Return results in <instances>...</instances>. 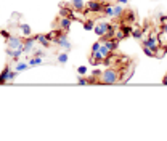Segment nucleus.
<instances>
[{"label":"nucleus","instance_id":"1","mask_svg":"<svg viewBox=\"0 0 167 141\" xmlns=\"http://www.w3.org/2000/svg\"><path fill=\"white\" fill-rule=\"evenodd\" d=\"M119 80V74L114 69H106L101 72V84H116Z\"/></svg>","mask_w":167,"mask_h":141},{"label":"nucleus","instance_id":"2","mask_svg":"<svg viewBox=\"0 0 167 141\" xmlns=\"http://www.w3.org/2000/svg\"><path fill=\"white\" fill-rule=\"evenodd\" d=\"M55 42L58 43V47L63 48V50H71V42L68 40V37L64 35V34H60V35H58V39L55 40Z\"/></svg>","mask_w":167,"mask_h":141},{"label":"nucleus","instance_id":"3","mask_svg":"<svg viewBox=\"0 0 167 141\" xmlns=\"http://www.w3.org/2000/svg\"><path fill=\"white\" fill-rule=\"evenodd\" d=\"M6 40H8V48H11V50H15V48H24V42H23V40H19L18 37L10 35Z\"/></svg>","mask_w":167,"mask_h":141},{"label":"nucleus","instance_id":"4","mask_svg":"<svg viewBox=\"0 0 167 141\" xmlns=\"http://www.w3.org/2000/svg\"><path fill=\"white\" fill-rule=\"evenodd\" d=\"M109 27H111V24H109V23H100V24H97V26H95V32H97V35L104 37Z\"/></svg>","mask_w":167,"mask_h":141},{"label":"nucleus","instance_id":"5","mask_svg":"<svg viewBox=\"0 0 167 141\" xmlns=\"http://www.w3.org/2000/svg\"><path fill=\"white\" fill-rule=\"evenodd\" d=\"M143 45L151 48V50L156 53V51H158V39H156V35H151V37H148L146 40H143Z\"/></svg>","mask_w":167,"mask_h":141},{"label":"nucleus","instance_id":"6","mask_svg":"<svg viewBox=\"0 0 167 141\" xmlns=\"http://www.w3.org/2000/svg\"><path fill=\"white\" fill-rule=\"evenodd\" d=\"M24 53V48H15V50H11V48H6V55H8L10 58H13V60H19V56Z\"/></svg>","mask_w":167,"mask_h":141},{"label":"nucleus","instance_id":"7","mask_svg":"<svg viewBox=\"0 0 167 141\" xmlns=\"http://www.w3.org/2000/svg\"><path fill=\"white\" fill-rule=\"evenodd\" d=\"M88 11H93V13L103 11V5H101L100 0H93V2H88Z\"/></svg>","mask_w":167,"mask_h":141},{"label":"nucleus","instance_id":"8","mask_svg":"<svg viewBox=\"0 0 167 141\" xmlns=\"http://www.w3.org/2000/svg\"><path fill=\"white\" fill-rule=\"evenodd\" d=\"M36 40H37V42H39L42 47H50V37H48V35L39 34V35H36Z\"/></svg>","mask_w":167,"mask_h":141},{"label":"nucleus","instance_id":"9","mask_svg":"<svg viewBox=\"0 0 167 141\" xmlns=\"http://www.w3.org/2000/svg\"><path fill=\"white\" fill-rule=\"evenodd\" d=\"M71 23H72V19L71 18H61L60 19V29L61 30H69V27H71Z\"/></svg>","mask_w":167,"mask_h":141},{"label":"nucleus","instance_id":"10","mask_svg":"<svg viewBox=\"0 0 167 141\" xmlns=\"http://www.w3.org/2000/svg\"><path fill=\"white\" fill-rule=\"evenodd\" d=\"M71 6L74 10H77V11H82L85 8V2L84 0H71Z\"/></svg>","mask_w":167,"mask_h":141},{"label":"nucleus","instance_id":"11","mask_svg":"<svg viewBox=\"0 0 167 141\" xmlns=\"http://www.w3.org/2000/svg\"><path fill=\"white\" fill-rule=\"evenodd\" d=\"M34 43H36V37H32V39H28L24 42V53H29L31 50L34 48Z\"/></svg>","mask_w":167,"mask_h":141},{"label":"nucleus","instance_id":"12","mask_svg":"<svg viewBox=\"0 0 167 141\" xmlns=\"http://www.w3.org/2000/svg\"><path fill=\"white\" fill-rule=\"evenodd\" d=\"M10 69H11V67H10V66H6L5 69L2 71V74H0V85H2V84H5V82H6V77H8V72H10Z\"/></svg>","mask_w":167,"mask_h":141},{"label":"nucleus","instance_id":"13","mask_svg":"<svg viewBox=\"0 0 167 141\" xmlns=\"http://www.w3.org/2000/svg\"><path fill=\"white\" fill-rule=\"evenodd\" d=\"M122 15H124V8H122L121 3H117V5L114 6V18H121Z\"/></svg>","mask_w":167,"mask_h":141},{"label":"nucleus","instance_id":"14","mask_svg":"<svg viewBox=\"0 0 167 141\" xmlns=\"http://www.w3.org/2000/svg\"><path fill=\"white\" fill-rule=\"evenodd\" d=\"M28 69H29V64L28 63H18L15 66V71L18 72V74H19V72H23V71H28Z\"/></svg>","mask_w":167,"mask_h":141},{"label":"nucleus","instance_id":"15","mask_svg":"<svg viewBox=\"0 0 167 141\" xmlns=\"http://www.w3.org/2000/svg\"><path fill=\"white\" fill-rule=\"evenodd\" d=\"M103 11H104V15H108L109 18H114V6L106 5V6H103Z\"/></svg>","mask_w":167,"mask_h":141},{"label":"nucleus","instance_id":"16","mask_svg":"<svg viewBox=\"0 0 167 141\" xmlns=\"http://www.w3.org/2000/svg\"><path fill=\"white\" fill-rule=\"evenodd\" d=\"M141 35H143V32L138 29V27H134V30H132V37H134L135 40H141Z\"/></svg>","mask_w":167,"mask_h":141},{"label":"nucleus","instance_id":"17","mask_svg":"<svg viewBox=\"0 0 167 141\" xmlns=\"http://www.w3.org/2000/svg\"><path fill=\"white\" fill-rule=\"evenodd\" d=\"M100 53L103 55V58H106V56H109V55H111V51L108 50V47L104 45L103 42H101V47H100Z\"/></svg>","mask_w":167,"mask_h":141},{"label":"nucleus","instance_id":"18","mask_svg":"<svg viewBox=\"0 0 167 141\" xmlns=\"http://www.w3.org/2000/svg\"><path fill=\"white\" fill-rule=\"evenodd\" d=\"M28 64H29V66H39V64H42V58H39V56H36V58H31Z\"/></svg>","mask_w":167,"mask_h":141},{"label":"nucleus","instance_id":"19","mask_svg":"<svg viewBox=\"0 0 167 141\" xmlns=\"http://www.w3.org/2000/svg\"><path fill=\"white\" fill-rule=\"evenodd\" d=\"M58 63H60V64H66L68 63V53H60V55H58Z\"/></svg>","mask_w":167,"mask_h":141},{"label":"nucleus","instance_id":"20","mask_svg":"<svg viewBox=\"0 0 167 141\" xmlns=\"http://www.w3.org/2000/svg\"><path fill=\"white\" fill-rule=\"evenodd\" d=\"M132 30H134V26H130V24H125V26H122V32H124V35L132 34Z\"/></svg>","mask_w":167,"mask_h":141},{"label":"nucleus","instance_id":"21","mask_svg":"<svg viewBox=\"0 0 167 141\" xmlns=\"http://www.w3.org/2000/svg\"><path fill=\"white\" fill-rule=\"evenodd\" d=\"M21 32L24 34V35H31V32H32V30H31V27L28 26V24H21Z\"/></svg>","mask_w":167,"mask_h":141},{"label":"nucleus","instance_id":"22","mask_svg":"<svg viewBox=\"0 0 167 141\" xmlns=\"http://www.w3.org/2000/svg\"><path fill=\"white\" fill-rule=\"evenodd\" d=\"M124 15H127V16H125V19H127L129 23H134L135 21V13L134 11H127V13H124Z\"/></svg>","mask_w":167,"mask_h":141},{"label":"nucleus","instance_id":"23","mask_svg":"<svg viewBox=\"0 0 167 141\" xmlns=\"http://www.w3.org/2000/svg\"><path fill=\"white\" fill-rule=\"evenodd\" d=\"M16 74H18L16 71H11V69H10L8 77H6V82H13V80H15V77H16Z\"/></svg>","mask_w":167,"mask_h":141},{"label":"nucleus","instance_id":"24","mask_svg":"<svg viewBox=\"0 0 167 141\" xmlns=\"http://www.w3.org/2000/svg\"><path fill=\"white\" fill-rule=\"evenodd\" d=\"M143 51H145V55H148V56H154V55H156L151 48H148V47H145V45H143Z\"/></svg>","mask_w":167,"mask_h":141},{"label":"nucleus","instance_id":"25","mask_svg":"<svg viewBox=\"0 0 167 141\" xmlns=\"http://www.w3.org/2000/svg\"><path fill=\"white\" fill-rule=\"evenodd\" d=\"M124 37H125V35H124V32H122V29H119L117 32H116L114 39H116V40H117V42H119V40H121V39H124Z\"/></svg>","mask_w":167,"mask_h":141},{"label":"nucleus","instance_id":"26","mask_svg":"<svg viewBox=\"0 0 167 141\" xmlns=\"http://www.w3.org/2000/svg\"><path fill=\"white\" fill-rule=\"evenodd\" d=\"M87 66H79V67H77V72H79V74L80 75H85V74H87Z\"/></svg>","mask_w":167,"mask_h":141},{"label":"nucleus","instance_id":"27","mask_svg":"<svg viewBox=\"0 0 167 141\" xmlns=\"http://www.w3.org/2000/svg\"><path fill=\"white\" fill-rule=\"evenodd\" d=\"M95 27V24H93V21H87L84 24V29H87V30H90V29H93Z\"/></svg>","mask_w":167,"mask_h":141},{"label":"nucleus","instance_id":"28","mask_svg":"<svg viewBox=\"0 0 167 141\" xmlns=\"http://www.w3.org/2000/svg\"><path fill=\"white\" fill-rule=\"evenodd\" d=\"M43 55H45V53H43L42 50H36V51H34V56H39V58H43Z\"/></svg>","mask_w":167,"mask_h":141},{"label":"nucleus","instance_id":"29","mask_svg":"<svg viewBox=\"0 0 167 141\" xmlns=\"http://www.w3.org/2000/svg\"><path fill=\"white\" fill-rule=\"evenodd\" d=\"M100 47H101V42L93 43V47H92V51H97V50H100Z\"/></svg>","mask_w":167,"mask_h":141},{"label":"nucleus","instance_id":"30","mask_svg":"<svg viewBox=\"0 0 167 141\" xmlns=\"http://www.w3.org/2000/svg\"><path fill=\"white\" fill-rule=\"evenodd\" d=\"M87 84H90V80H87V79H84V77L79 79V85H87Z\"/></svg>","mask_w":167,"mask_h":141},{"label":"nucleus","instance_id":"31","mask_svg":"<svg viewBox=\"0 0 167 141\" xmlns=\"http://www.w3.org/2000/svg\"><path fill=\"white\" fill-rule=\"evenodd\" d=\"M161 32H162V34H167V23H164V24L161 26Z\"/></svg>","mask_w":167,"mask_h":141},{"label":"nucleus","instance_id":"32","mask_svg":"<svg viewBox=\"0 0 167 141\" xmlns=\"http://www.w3.org/2000/svg\"><path fill=\"white\" fill-rule=\"evenodd\" d=\"M0 34H2V35L5 37V39H8V37H10V34L6 32V30H0Z\"/></svg>","mask_w":167,"mask_h":141},{"label":"nucleus","instance_id":"33","mask_svg":"<svg viewBox=\"0 0 167 141\" xmlns=\"http://www.w3.org/2000/svg\"><path fill=\"white\" fill-rule=\"evenodd\" d=\"M117 3H121V5H125V3H129V0H116Z\"/></svg>","mask_w":167,"mask_h":141},{"label":"nucleus","instance_id":"34","mask_svg":"<svg viewBox=\"0 0 167 141\" xmlns=\"http://www.w3.org/2000/svg\"><path fill=\"white\" fill-rule=\"evenodd\" d=\"M164 53H167V48H166V50H164Z\"/></svg>","mask_w":167,"mask_h":141},{"label":"nucleus","instance_id":"35","mask_svg":"<svg viewBox=\"0 0 167 141\" xmlns=\"http://www.w3.org/2000/svg\"><path fill=\"white\" fill-rule=\"evenodd\" d=\"M100 2H101V0H100Z\"/></svg>","mask_w":167,"mask_h":141}]
</instances>
